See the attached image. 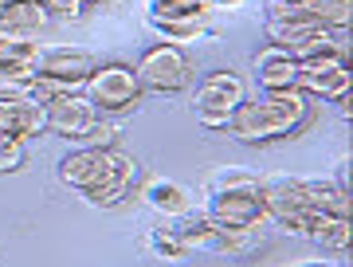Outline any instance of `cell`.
<instances>
[{
    "mask_svg": "<svg viewBox=\"0 0 353 267\" xmlns=\"http://www.w3.org/2000/svg\"><path fill=\"white\" fill-rule=\"evenodd\" d=\"M314 122V99L303 90H271L263 99H243L228 115V134L243 146H271L299 138Z\"/></svg>",
    "mask_w": 353,
    "mask_h": 267,
    "instance_id": "obj_1",
    "label": "cell"
},
{
    "mask_svg": "<svg viewBox=\"0 0 353 267\" xmlns=\"http://www.w3.org/2000/svg\"><path fill=\"white\" fill-rule=\"evenodd\" d=\"M83 99L94 106V115L102 118H126L134 115L145 99V87H141L138 71L134 63H122V59H114V63H99L90 71V79L83 83Z\"/></svg>",
    "mask_w": 353,
    "mask_h": 267,
    "instance_id": "obj_2",
    "label": "cell"
},
{
    "mask_svg": "<svg viewBox=\"0 0 353 267\" xmlns=\"http://www.w3.org/2000/svg\"><path fill=\"white\" fill-rule=\"evenodd\" d=\"M134 71H138L141 87L153 90V95H181V90L192 87V71H196V67H192L185 48L157 39V43H150V48L138 55Z\"/></svg>",
    "mask_w": 353,
    "mask_h": 267,
    "instance_id": "obj_3",
    "label": "cell"
},
{
    "mask_svg": "<svg viewBox=\"0 0 353 267\" xmlns=\"http://www.w3.org/2000/svg\"><path fill=\"white\" fill-rule=\"evenodd\" d=\"M243 99H248L243 75L220 67V71H212V75H204L201 83H196V90H192V115H196V122H201L204 130H228V115H232Z\"/></svg>",
    "mask_w": 353,
    "mask_h": 267,
    "instance_id": "obj_4",
    "label": "cell"
},
{
    "mask_svg": "<svg viewBox=\"0 0 353 267\" xmlns=\"http://www.w3.org/2000/svg\"><path fill=\"white\" fill-rule=\"evenodd\" d=\"M94 67L99 63H94L90 51L59 43V48H39V59H36V71H32V75L43 79V83L55 87V90H83V83L90 79Z\"/></svg>",
    "mask_w": 353,
    "mask_h": 267,
    "instance_id": "obj_5",
    "label": "cell"
},
{
    "mask_svg": "<svg viewBox=\"0 0 353 267\" xmlns=\"http://www.w3.org/2000/svg\"><path fill=\"white\" fill-rule=\"evenodd\" d=\"M208 220L220 228H259L267 220L259 192L243 189H208Z\"/></svg>",
    "mask_w": 353,
    "mask_h": 267,
    "instance_id": "obj_6",
    "label": "cell"
},
{
    "mask_svg": "<svg viewBox=\"0 0 353 267\" xmlns=\"http://www.w3.org/2000/svg\"><path fill=\"white\" fill-rule=\"evenodd\" d=\"M43 106V118H48V134L55 138H67V141H79V134L94 122V106L83 99V90H55Z\"/></svg>",
    "mask_w": 353,
    "mask_h": 267,
    "instance_id": "obj_7",
    "label": "cell"
},
{
    "mask_svg": "<svg viewBox=\"0 0 353 267\" xmlns=\"http://www.w3.org/2000/svg\"><path fill=\"white\" fill-rule=\"evenodd\" d=\"M141 181H145V173H141L138 157H130L126 150H114L110 153V173H106V181L87 197V204H94V208H118V204H126L130 197H138Z\"/></svg>",
    "mask_w": 353,
    "mask_h": 267,
    "instance_id": "obj_8",
    "label": "cell"
},
{
    "mask_svg": "<svg viewBox=\"0 0 353 267\" xmlns=\"http://www.w3.org/2000/svg\"><path fill=\"white\" fill-rule=\"evenodd\" d=\"M299 55L283 43H271L267 39L263 48H255L252 55V71H255V83L271 95V90H299Z\"/></svg>",
    "mask_w": 353,
    "mask_h": 267,
    "instance_id": "obj_9",
    "label": "cell"
},
{
    "mask_svg": "<svg viewBox=\"0 0 353 267\" xmlns=\"http://www.w3.org/2000/svg\"><path fill=\"white\" fill-rule=\"evenodd\" d=\"M110 153L114 150H71L55 166V173H59V181H63L67 189L83 192V197H90V192L99 189L102 181H106V173H110Z\"/></svg>",
    "mask_w": 353,
    "mask_h": 267,
    "instance_id": "obj_10",
    "label": "cell"
},
{
    "mask_svg": "<svg viewBox=\"0 0 353 267\" xmlns=\"http://www.w3.org/2000/svg\"><path fill=\"white\" fill-rule=\"evenodd\" d=\"M353 83L350 75V59H314V63L299 67V90L310 95V99H338L345 95Z\"/></svg>",
    "mask_w": 353,
    "mask_h": 267,
    "instance_id": "obj_11",
    "label": "cell"
},
{
    "mask_svg": "<svg viewBox=\"0 0 353 267\" xmlns=\"http://www.w3.org/2000/svg\"><path fill=\"white\" fill-rule=\"evenodd\" d=\"M259 201H263L267 220H283L287 212H299V208H306V177H294V173L259 177Z\"/></svg>",
    "mask_w": 353,
    "mask_h": 267,
    "instance_id": "obj_12",
    "label": "cell"
},
{
    "mask_svg": "<svg viewBox=\"0 0 353 267\" xmlns=\"http://www.w3.org/2000/svg\"><path fill=\"white\" fill-rule=\"evenodd\" d=\"M55 24L48 0H0V36H36Z\"/></svg>",
    "mask_w": 353,
    "mask_h": 267,
    "instance_id": "obj_13",
    "label": "cell"
},
{
    "mask_svg": "<svg viewBox=\"0 0 353 267\" xmlns=\"http://www.w3.org/2000/svg\"><path fill=\"white\" fill-rule=\"evenodd\" d=\"M0 134L20 141L43 138L48 134V118H43V106L28 99H0Z\"/></svg>",
    "mask_w": 353,
    "mask_h": 267,
    "instance_id": "obj_14",
    "label": "cell"
},
{
    "mask_svg": "<svg viewBox=\"0 0 353 267\" xmlns=\"http://www.w3.org/2000/svg\"><path fill=\"white\" fill-rule=\"evenodd\" d=\"M169 232H173L189 252H224V228L212 224L208 212H192V208H189V212L173 217Z\"/></svg>",
    "mask_w": 353,
    "mask_h": 267,
    "instance_id": "obj_15",
    "label": "cell"
},
{
    "mask_svg": "<svg viewBox=\"0 0 353 267\" xmlns=\"http://www.w3.org/2000/svg\"><path fill=\"white\" fill-rule=\"evenodd\" d=\"M141 197L150 201V208H157L161 217H181L192 208V192L176 181H165V177H145L141 181Z\"/></svg>",
    "mask_w": 353,
    "mask_h": 267,
    "instance_id": "obj_16",
    "label": "cell"
},
{
    "mask_svg": "<svg viewBox=\"0 0 353 267\" xmlns=\"http://www.w3.org/2000/svg\"><path fill=\"white\" fill-rule=\"evenodd\" d=\"M39 43L32 36H0V75L28 79L36 71Z\"/></svg>",
    "mask_w": 353,
    "mask_h": 267,
    "instance_id": "obj_17",
    "label": "cell"
},
{
    "mask_svg": "<svg viewBox=\"0 0 353 267\" xmlns=\"http://www.w3.org/2000/svg\"><path fill=\"white\" fill-rule=\"evenodd\" d=\"M299 63H314V59H350V32H330L318 28L294 48Z\"/></svg>",
    "mask_w": 353,
    "mask_h": 267,
    "instance_id": "obj_18",
    "label": "cell"
},
{
    "mask_svg": "<svg viewBox=\"0 0 353 267\" xmlns=\"http://www.w3.org/2000/svg\"><path fill=\"white\" fill-rule=\"evenodd\" d=\"M306 240H314L318 248H326V252H350V240H353V228L350 220L341 217H326V212H310L306 217Z\"/></svg>",
    "mask_w": 353,
    "mask_h": 267,
    "instance_id": "obj_19",
    "label": "cell"
},
{
    "mask_svg": "<svg viewBox=\"0 0 353 267\" xmlns=\"http://www.w3.org/2000/svg\"><path fill=\"white\" fill-rule=\"evenodd\" d=\"M306 208L310 212H326V217L350 220V192L341 189L338 181H306Z\"/></svg>",
    "mask_w": 353,
    "mask_h": 267,
    "instance_id": "obj_20",
    "label": "cell"
},
{
    "mask_svg": "<svg viewBox=\"0 0 353 267\" xmlns=\"http://www.w3.org/2000/svg\"><path fill=\"white\" fill-rule=\"evenodd\" d=\"M145 20H212V0H150Z\"/></svg>",
    "mask_w": 353,
    "mask_h": 267,
    "instance_id": "obj_21",
    "label": "cell"
},
{
    "mask_svg": "<svg viewBox=\"0 0 353 267\" xmlns=\"http://www.w3.org/2000/svg\"><path fill=\"white\" fill-rule=\"evenodd\" d=\"M306 12L314 16L330 32H350L353 20V0H306Z\"/></svg>",
    "mask_w": 353,
    "mask_h": 267,
    "instance_id": "obj_22",
    "label": "cell"
},
{
    "mask_svg": "<svg viewBox=\"0 0 353 267\" xmlns=\"http://www.w3.org/2000/svg\"><path fill=\"white\" fill-rule=\"evenodd\" d=\"M150 28L157 32V36L165 39V43H189V39H201L212 32V20H150Z\"/></svg>",
    "mask_w": 353,
    "mask_h": 267,
    "instance_id": "obj_23",
    "label": "cell"
},
{
    "mask_svg": "<svg viewBox=\"0 0 353 267\" xmlns=\"http://www.w3.org/2000/svg\"><path fill=\"white\" fill-rule=\"evenodd\" d=\"M79 146L83 150H122V130L114 118H94L83 134H79Z\"/></svg>",
    "mask_w": 353,
    "mask_h": 267,
    "instance_id": "obj_24",
    "label": "cell"
},
{
    "mask_svg": "<svg viewBox=\"0 0 353 267\" xmlns=\"http://www.w3.org/2000/svg\"><path fill=\"white\" fill-rule=\"evenodd\" d=\"M208 189H243V192H259V177L248 173L240 166H224L216 169L212 177H208Z\"/></svg>",
    "mask_w": 353,
    "mask_h": 267,
    "instance_id": "obj_25",
    "label": "cell"
},
{
    "mask_svg": "<svg viewBox=\"0 0 353 267\" xmlns=\"http://www.w3.org/2000/svg\"><path fill=\"white\" fill-rule=\"evenodd\" d=\"M145 244H150V252H157L161 259H185V255H189V248L176 240L169 228H153L150 236H145Z\"/></svg>",
    "mask_w": 353,
    "mask_h": 267,
    "instance_id": "obj_26",
    "label": "cell"
},
{
    "mask_svg": "<svg viewBox=\"0 0 353 267\" xmlns=\"http://www.w3.org/2000/svg\"><path fill=\"white\" fill-rule=\"evenodd\" d=\"M28 166V150L20 138H8L0 134V173H20Z\"/></svg>",
    "mask_w": 353,
    "mask_h": 267,
    "instance_id": "obj_27",
    "label": "cell"
},
{
    "mask_svg": "<svg viewBox=\"0 0 353 267\" xmlns=\"http://www.w3.org/2000/svg\"><path fill=\"white\" fill-rule=\"evenodd\" d=\"M334 106H338L341 122H350V118H353V95H350V90H345V95H338V99H334Z\"/></svg>",
    "mask_w": 353,
    "mask_h": 267,
    "instance_id": "obj_28",
    "label": "cell"
},
{
    "mask_svg": "<svg viewBox=\"0 0 353 267\" xmlns=\"http://www.w3.org/2000/svg\"><path fill=\"white\" fill-rule=\"evenodd\" d=\"M338 185L350 192V157H341V161H338Z\"/></svg>",
    "mask_w": 353,
    "mask_h": 267,
    "instance_id": "obj_29",
    "label": "cell"
},
{
    "mask_svg": "<svg viewBox=\"0 0 353 267\" xmlns=\"http://www.w3.org/2000/svg\"><path fill=\"white\" fill-rule=\"evenodd\" d=\"M248 0H212V8H243Z\"/></svg>",
    "mask_w": 353,
    "mask_h": 267,
    "instance_id": "obj_30",
    "label": "cell"
},
{
    "mask_svg": "<svg viewBox=\"0 0 353 267\" xmlns=\"http://www.w3.org/2000/svg\"><path fill=\"white\" fill-rule=\"evenodd\" d=\"M71 4H83L87 8V4H122V0H71Z\"/></svg>",
    "mask_w": 353,
    "mask_h": 267,
    "instance_id": "obj_31",
    "label": "cell"
},
{
    "mask_svg": "<svg viewBox=\"0 0 353 267\" xmlns=\"http://www.w3.org/2000/svg\"><path fill=\"white\" fill-rule=\"evenodd\" d=\"M267 4H306V0H267Z\"/></svg>",
    "mask_w": 353,
    "mask_h": 267,
    "instance_id": "obj_32",
    "label": "cell"
},
{
    "mask_svg": "<svg viewBox=\"0 0 353 267\" xmlns=\"http://www.w3.org/2000/svg\"><path fill=\"white\" fill-rule=\"evenodd\" d=\"M299 267H330V264H299Z\"/></svg>",
    "mask_w": 353,
    "mask_h": 267,
    "instance_id": "obj_33",
    "label": "cell"
}]
</instances>
